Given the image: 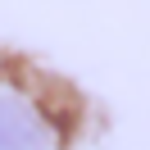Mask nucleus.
<instances>
[{
	"label": "nucleus",
	"mask_w": 150,
	"mask_h": 150,
	"mask_svg": "<svg viewBox=\"0 0 150 150\" xmlns=\"http://www.w3.org/2000/svg\"><path fill=\"white\" fill-rule=\"evenodd\" d=\"M0 150H50V123L23 96H0Z\"/></svg>",
	"instance_id": "obj_1"
}]
</instances>
